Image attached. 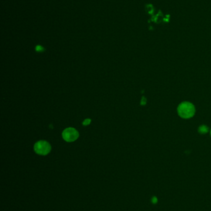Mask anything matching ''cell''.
<instances>
[{"instance_id": "7a4b0ae2", "label": "cell", "mask_w": 211, "mask_h": 211, "mask_svg": "<svg viewBox=\"0 0 211 211\" xmlns=\"http://www.w3.org/2000/svg\"><path fill=\"white\" fill-rule=\"evenodd\" d=\"M34 151L38 154L45 155L50 152L51 146L47 141H39L35 144Z\"/></svg>"}, {"instance_id": "277c9868", "label": "cell", "mask_w": 211, "mask_h": 211, "mask_svg": "<svg viewBox=\"0 0 211 211\" xmlns=\"http://www.w3.org/2000/svg\"><path fill=\"white\" fill-rule=\"evenodd\" d=\"M199 131L201 133H206L207 131V127L206 126H201L199 128Z\"/></svg>"}, {"instance_id": "6da1fadb", "label": "cell", "mask_w": 211, "mask_h": 211, "mask_svg": "<svg viewBox=\"0 0 211 211\" xmlns=\"http://www.w3.org/2000/svg\"><path fill=\"white\" fill-rule=\"evenodd\" d=\"M178 112L182 117L188 119L194 115L195 109L191 103L185 102L179 106L178 108Z\"/></svg>"}, {"instance_id": "5b68a950", "label": "cell", "mask_w": 211, "mask_h": 211, "mask_svg": "<svg viewBox=\"0 0 211 211\" xmlns=\"http://www.w3.org/2000/svg\"><path fill=\"white\" fill-rule=\"evenodd\" d=\"M91 120L90 119H85L83 122H82V124L84 125H89L91 124Z\"/></svg>"}, {"instance_id": "3957f363", "label": "cell", "mask_w": 211, "mask_h": 211, "mask_svg": "<svg viewBox=\"0 0 211 211\" xmlns=\"http://www.w3.org/2000/svg\"><path fill=\"white\" fill-rule=\"evenodd\" d=\"M63 138L67 142H72L79 137V133L75 128L70 127L66 128L62 133Z\"/></svg>"}, {"instance_id": "52a82bcc", "label": "cell", "mask_w": 211, "mask_h": 211, "mask_svg": "<svg viewBox=\"0 0 211 211\" xmlns=\"http://www.w3.org/2000/svg\"><path fill=\"white\" fill-rule=\"evenodd\" d=\"M145 103H146V99L144 98H142V101H141V104H145Z\"/></svg>"}, {"instance_id": "8992f818", "label": "cell", "mask_w": 211, "mask_h": 211, "mask_svg": "<svg viewBox=\"0 0 211 211\" xmlns=\"http://www.w3.org/2000/svg\"><path fill=\"white\" fill-rule=\"evenodd\" d=\"M152 201L153 202V203H156L157 201V199L156 197H153L152 199Z\"/></svg>"}]
</instances>
